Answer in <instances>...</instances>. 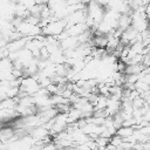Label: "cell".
<instances>
[{"instance_id":"1","label":"cell","mask_w":150,"mask_h":150,"mask_svg":"<svg viewBox=\"0 0 150 150\" xmlns=\"http://www.w3.org/2000/svg\"><path fill=\"white\" fill-rule=\"evenodd\" d=\"M90 1H93V0H81V2H82V4H84V5H88Z\"/></svg>"}]
</instances>
